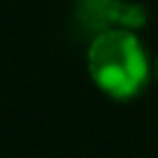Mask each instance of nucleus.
<instances>
[{
	"label": "nucleus",
	"instance_id": "f257e3e1",
	"mask_svg": "<svg viewBox=\"0 0 158 158\" xmlns=\"http://www.w3.org/2000/svg\"><path fill=\"white\" fill-rule=\"evenodd\" d=\"M89 77L99 91L116 101L138 96L151 79V59L146 44L133 30H104L94 35L86 52Z\"/></svg>",
	"mask_w": 158,
	"mask_h": 158
},
{
	"label": "nucleus",
	"instance_id": "7ed1b4c3",
	"mask_svg": "<svg viewBox=\"0 0 158 158\" xmlns=\"http://www.w3.org/2000/svg\"><path fill=\"white\" fill-rule=\"evenodd\" d=\"M156 72H158V57H156Z\"/></svg>",
	"mask_w": 158,
	"mask_h": 158
},
{
	"label": "nucleus",
	"instance_id": "f03ea898",
	"mask_svg": "<svg viewBox=\"0 0 158 158\" xmlns=\"http://www.w3.org/2000/svg\"><path fill=\"white\" fill-rule=\"evenodd\" d=\"M74 15L81 27L99 35L104 30H138L148 15L141 2L131 0H74Z\"/></svg>",
	"mask_w": 158,
	"mask_h": 158
}]
</instances>
